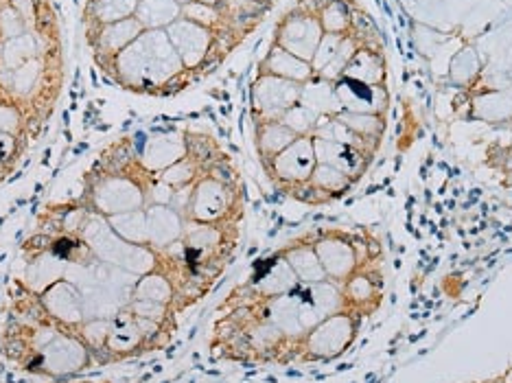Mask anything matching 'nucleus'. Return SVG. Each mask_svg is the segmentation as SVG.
<instances>
[{
    "label": "nucleus",
    "instance_id": "f257e3e1",
    "mask_svg": "<svg viewBox=\"0 0 512 383\" xmlns=\"http://www.w3.org/2000/svg\"><path fill=\"white\" fill-rule=\"evenodd\" d=\"M0 353L16 370L40 379H66L97 364L81 335L57 324L29 283L11 285L9 316L0 331Z\"/></svg>",
    "mask_w": 512,
    "mask_h": 383
},
{
    "label": "nucleus",
    "instance_id": "f03ea898",
    "mask_svg": "<svg viewBox=\"0 0 512 383\" xmlns=\"http://www.w3.org/2000/svg\"><path fill=\"white\" fill-rule=\"evenodd\" d=\"M156 176L149 173L134 136H121L103 147L81 178V189L71 200L101 217L143 211L156 187Z\"/></svg>",
    "mask_w": 512,
    "mask_h": 383
},
{
    "label": "nucleus",
    "instance_id": "7ed1b4c3",
    "mask_svg": "<svg viewBox=\"0 0 512 383\" xmlns=\"http://www.w3.org/2000/svg\"><path fill=\"white\" fill-rule=\"evenodd\" d=\"M116 84L141 95H171L186 71L165 29H145L112 62L101 66Z\"/></svg>",
    "mask_w": 512,
    "mask_h": 383
},
{
    "label": "nucleus",
    "instance_id": "20e7f679",
    "mask_svg": "<svg viewBox=\"0 0 512 383\" xmlns=\"http://www.w3.org/2000/svg\"><path fill=\"white\" fill-rule=\"evenodd\" d=\"M213 353L246 364H289L298 342L267 322L254 305L232 307L213 329Z\"/></svg>",
    "mask_w": 512,
    "mask_h": 383
},
{
    "label": "nucleus",
    "instance_id": "39448f33",
    "mask_svg": "<svg viewBox=\"0 0 512 383\" xmlns=\"http://www.w3.org/2000/svg\"><path fill=\"white\" fill-rule=\"evenodd\" d=\"M243 213H246L243 182L226 156L195 180L184 206V219L195 224H230L241 222Z\"/></svg>",
    "mask_w": 512,
    "mask_h": 383
},
{
    "label": "nucleus",
    "instance_id": "423d86ee",
    "mask_svg": "<svg viewBox=\"0 0 512 383\" xmlns=\"http://www.w3.org/2000/svg\"><path fill=\"white\" fill-rule=\"evenodd\" d=\"M173 333L176 327L138 316L136 311L123 305L108 318L106 344L101 348L97 364L127 362V359L160 351L169 344Z\"/></svg>",
    "mask_w": 512,
    "mask_h": 383
},
{
    "label": "nucleus",
    "instance_id": "0eeeda50",
    "mask_svg": "<svg viewBox=\"0 0 512 383\" xmlns=\"http://www.w3.org/2000/svg\"><path fill=\"white\" fill-rule=\"evenodd\" d=\"M359 320H362V316H357V313L346 309L324 318L316 327L302 335L296 348L294 362H329V359L344 355L357 338Z\"/></svg>",
    "mask_w": 512,
    "mask_h": 383
},
{
    "label": "nucleus",
    "instance_id": "6e6552de",
    "mask_svg": "<svg viewBox=\"0 0 512 383\" xmlns=\"http://www.w3.org/2000/svg\"><path fill=\"white\" fill-rule=\"evenodd\" d=\"M311 241L329 281L344 283L355 270L362 268L368 257L366 243L353 232L342 228H318L311 230Z\"/></svg>",
    "mask_w": 512,
    "mask_h": 383
},
{
    "label": "nucleus",
    "instance_id": "1a4fd4ad",
    "mask_svg": "<svg viewBox=\"0 0 512 383\" xmlns=\"http://www.w3.org/2000/svg\"><path fill=\"white\" fill-rule=\"evenodd\" d=\"M298 287H300L298 276L294 274L292 265L287 263L281 250H278L270 259H265L256 265L248 281L241 283L235 292L228 296L224 309L263 303V300L296 292Z\"/></svg>",
    "mask_w": 512,
    "mask_h": 383
},
{
    "label": "nucleus",
    "instance_id": "9d476101",
    "mask_svg": "<svg viewBox=\"0 0 512 383\" xmlns=\"http://www.w3.org/2000/svg\"><path fill=\"white\" fill-rule=\"evenodd\" d=\"M322 38L324 31L316 14V5L309 3V0H302V3H298L294 9H289L287 14L278 20L272 44L281 46V49L311 64Z\"/></svg>",
    "mask_w": 512,
    "mask_h": 383
},
{
    "label": "nucleus",
    "instance_id": "9b49d317",
    "mask_svg": "<svg viewBox=\"0 0 512 383\" xmlns=\"http://www.w3.org/2000/svg\"><path fill=\"white\" fill-rule=\"evenodd\" d=\"M316 165L318 158L316 147H313V136H298L281 154H276L267 162H261L267 180L283 195H289L300 184L309 182Z\"/></svg>",
    "mask_w": 512,
    "mask_h": 383
},
{
    "label": "nucleus",
    "instance_id": "f8f14e48",
    "mask_svg": "<svg viewBox=\"0 0 512 383\" xmlns=\"http://www.w3.org/2000/svg\"><path fill=\"white\" fill-rule=\"evenodd\" d=\"M300 92L302 84H296V81L259 73L250 90L252 123L281 121L283 114L300 101Z\"/></svg>",
    "mask_w": 512,
    "mask_h": 383
},
{
    "label": "nucleus",
    "instance_id": "ddd939ff",
    "mask_svg": "<svg viewBox=\"0 0 512 383\" xmlns=\"http://www.w3.org/2000/svg\"><path fill=\"white\" fill-rule=\"evenodd\" d=\"M36 292L40 294L44 309L49 311V316L57 324L79 333V329L84 327V322L88 320V309L84 292H81L75 281L62 276L55 278L49 285L36 289Z\"/></svg>",
    "mask_w": 512,
    "mask_h": 383
},
{
    "label": "nucleus",
    "instance_id": "4468645a",
    "mask_svg": "<svg viewBox=\"0 0 512 383\" xmlns=\"http://www.w3.org/2000/svg\"><path fill=\"white\" fill-rule=\"evenodd\" d=\"M167 36L173 44V49L180 55L184 68L189 73L204 71L208 62L217 55L215 51V31L206 29L197 22H191L186 18H178L173 25H169Z\"/></svg>",
    "mask_w": 512,
    "mask_h": 383
},
{
    "label": "nucleus",
    "instance_id": "2eb2a0df",
    "mask_svg": "<svg viewBox=\"0 0 512 383\" xmlns=\"http://www.w3.org/2000/svg\"><path fill=\"white\" fill-rule=\"evenodd\" d=\"M355 184L357 182L348 178L346 173L318 162L309 182L300 184V187L294 189L287 197H292V200L307 206H324L342 200V197H346L355 189Z\"/></svg>",
    "mask_w": 512,
    "mask_h": 383
},
{
    "label": "nucleus",
    "instance_id": "dca6fc26",
    "mask_svg": "<svg viewBox=\"0 0 512 383\" xmlns=\"http://www.w3.org/2000/svg\"><path fill=\"white\" fill-rule=\"evenodd\" d=\"M335 95L340 103V112L355 114H383L388 116L390 110V90L386 84H364L348 77L335 81Z\"/></svg>",
    "mask_w": 512,
    "mask_h": 383
},
{
    "label": "nucleus",
    "instance_id": "f3484780",
    "mask_svg": "<svg viewBox=\"0 0 512 383\" xmlns=\"http://www.w3.org/2000/svg\"><path fill=\"white\" fill-rule=\"evenodd\" d=\"M300 318L305 329H313L324 318L333 316L337 311H344L342 285L335 281H322L316 285H300Z\"/></svg>",
    "mask_w": 512,
    "mask_h": 383
},
{
    "label": "nucleus",
    "instance_id": "a211bd4d",
    "mask_svg": "<svg viewBox=\"0 0 512 383\" xmlns=\"http://www.w3.org/2000/svg\"><path fill=\"white\" fill-rule=\"evenodd\" d=\"M143 31L145 27L138 22L136 16L125 18L121 22H112V25L88 27V42L99 66H106L108 62H112L114 57L123 49H127Z\"/></svg>",
    "mask_w": 512,
    "mask_h": 383
},
{
    "label": "nucleus",
    "instance_id": "6ab92c4d",
    "mask_svg": "<svg viewBox=\"0 0 512 383\" xmlns=\"http://www.w3.org/2000/svg\"><path fill=\"white\" fill-rule=\"evenodd\" d=\"M359 46H362V42L351 36V33H346V36L324 33L318 51L311 60L313 75L327 81H337L344 75L348 62L353 60Z\"/></svg>",
    "mask_w": 512,
    "mask_h": 383
},
{
    "label": "nucleus",
    "instance_id": "aec40b11",
    "mask_svg": "<svg viewBox=\"0 0 512 383\" xmlns=\"http://www.w3.org/2000/svg\"><path fill=\"white\" fill-rule=\"evenodd\" d=\"M342 296L344 309L353 311L362 318L366 313L377 309L381 300V274L377 270H372L370 261H366L362 268L355 270L342 283Z\"/></svg>",
    "mask_w": 512,
    "mask_h": 383
},
{
    "label": "nucleus",
    "instance_id": "412c9836",
    "mask_svg": "<svg viewBox=\"0 0 512 383\" xmlns=\"http://www.w3.org/2000/svg\"><path fill=\"white\" fill-rule=\"evenodd\" d=\"M138 156H141L143 167L158 176L186 156L184 132H158L143 138L138 141Z\"/></svg>",
    "mask_w": 512,
    "mask_h": 383
},
{
    "label": "nucleus",
    "instance_id": "4be33fe9",
    "mask_svg": "<svg viewBox=\"0 0 512 383\" xmlns=\"http://www.w3.org/2000/svg\"><path fill=\"white\" fill-rule=\"evenodd\" d=\"M313 147H316L318 162L346 173V176L353 182L362 180L368 173L372 160H375V156L362 152V149L335 143V141H327V138L313 136Z\"/></svg>",
    "mask_w": 512,
    "mask_h": 383
},
{
    "label": "nucleus",
    "instance_id": "5701e85b",
    "mask_svg": "<svg viewBox=\"0 0 512 383\" xmlns=\"http://www.w3.org/2000/svg\"><path fill=\"white\" fill-rule=\"evenodd\" d=\"M147 219V243L154 250H167L173 243H178L184 235L186 219L180 211L160 202H149L145 206Z\"/></svg>",
    "mask_w": 512,
    "mask_h": 383
},
{
    "label": "nucleus",
    "instance_id": "b1692460",
    "mask_svg": "<svg viewBox=\"0 0 512 383\" xmlns=\"http://www.w3.org/2000/svg\"><path fill=\"white\" fill-rule=\"evenodd\" d=\"M254 309L261 313V316L274 324L276 329H281L287 338L300 342L302 335L307 333L305 324L300 318V294L289 292L283 296H276L270 300H263V303H254Z\"/></svg>",
    "mask_w": 512,
    "mask_h": 383
},
{
    "label": "nucleus",
    "instance_id": "393cba45",
    "mask_svg": "<svg viewBox=\"0 0 512 383\" xmlns=\"http://www.w3.org/2000/svg\"><path fill=\"white\" fill-rule=\"evenodd\" d=\"M467 108L469 121L488 125L512 123V88L473 92Z\"/></svg>",
    "mask_w": 512,
    "mask_h": 383
},
{
    "label": "nucleus",
    "instance_id": "a878e982",
    "mask_svg": "<svg viewBox=\"0 0 512 383\" xmlns=\"http://www.w3.org/2000/svg\"><path fill=\"white\" fill-rule=\"evenodd\" d=\"M281 254L287 259V263L292 265L300 285H316V283L327 281V274H324L316 248H313L311 232H305L302 237H296L294 241L285 243L281 248Z\"/></svg>",
    "mask_w": 512,
    "mask_h": 383
},
{
    "label": "nucleus",
    "instance_id": "bb28decb",
    "mask_svg": "<svg viewBox=\"0 0 512 383\" xmlns=\"http://www.w3.org/2000/svg\"><path fill=\"white\" fill-rule=\"evenodd\" d=\"M342 77L364 81V84L381 86L388 79V66L386 55H383L381 44H362L353 55V60L348 62L346 71Z\"/></svg>",
    "mask_w": 512,
    "mask_h": 383
},
{
    "label": "nucleus",
    "instance_id": "cd10ccee",
    "mask_svg": "<svg viewBox=\"0 0 512 383\" xmlns=\"http://www.w3.org/2000/svg\"><path fill=\"white\" fill-rule=\"evenodd\" d=\"M259 73L296 81V84H307L313 77V68L309 62L300 60V57L281 49V46L272 44L270 51L265 53L263 62L259 64Z\"/></svg>",
    "mask_w": 512,
    "mask_h": 383
},
{
    "label": "nucleus",
    "instance_id": "c85d7f7f",
    "mask_svg": "<svg viewBox=\"0 0 512 383\" xmlns=\"http://www.w3.org/2000/svg\"><path fill=\"white\" fill-rule=\"evenodd\" d=\"M130 298L147 300V303L167 305L178 313V289H176V285H173L169 274L158 270V268L154 272L136 278ZM178 316H180V313H178Z\"/></svg>",
    "mask_w": 512,
    "mask_h": 383
},
{
    "label": "nucleus",
    "instance_id": "c756f323",
    "mask_svg": "<svg viewBox=\"0 0 512 383\" xmlns=\"http://www.w3.org/2000/svg\"><path fill=\"white\" fill-rule=\"evenodd\" d=\"M296 134L281 121L254 123V149L259 162H267L296 141Z\"/></svg>",
    "mask_w": 512,
    "mask_h": 383
},
{
    "label": "nucleus",
    "instance_id": "7c9ffc66",
    "mask_svg": "<svg viewBox=\"0 0 512 383\" xmlns=\"http://www.w3.org/2000/svg\"><path fill=\"white\" fill-rule=\"evenodd\" d=\"M348 130H351L359 141H362L370 152L377 154V149L383 141V134L388 130V116L383 114H355V112H337Z\"/></svg>",
    "mask_w": 512,
    "mask_h": 383
},
{
    "label": "nucleus",
    "instance_id": "2f4dec72",
    "mask_svg": "<svg viewBox=\"0 0 512 383\" xmlns=\"http://www.w3.org/2000/svg\"><path fill=\"white\" fill-rule=\"evenodd\" d=\"M316 14L324 33L346 36L353 29L357 9L351 0H316Z\"/></svg>",
    "mask_w": 512,
    "mask_h": 383
},
{
    "label": "nucleus",
    "instance_id": "473e14b6",
    "mask_svg": "<svg viewBox=\"0 0 512 383\" xmlns=\"http://www.w3.org/2000/svg\"><path fill=\"white\" fill-rule=\"evenodd\" d=\"M300 106L309 108L318 116H333L340 112V103L335 95V81H327L313 75L307 84H302L300 92Z\"/></svg>",
    "mask_w": 512,
    "mask_h": 383
},
{
    "label": "nucleus",
    "instance_id": "72a5a7b5",
    "mask_svg": "<svg viewBox=\"0 0 512 383\" xmlns=\"http://www.w3.org/2000/svg\"><path fill=\"white\" fill-rule=\"evenodd\" d=\"M134 16L145 29H167L182 16V5L176 0H138Z\"/></svg>",
    "mask_w": 512,
    "mask_h": 383
},
{
    "label": "nucleus",
    "instance_id": "f704fd0d",
    "mask_svg": "<svg viewBox=\"0 0 512 383\" xmlns=\"http://www.w3.org/2000/svg\"><path fill=\"white\" fill-rule=\"evenodd\" d=\"M138 0H88V27H103L136 14Z\"/></svg>",
    "mask_w": 512,
    "mask_h": 383
},
{
    "label": "nucleus",
    "instance_id": "c9c22d12",
    "mask_svg": "<svg viewBox=\"0 0 512 383\" xmlns=\"http://www.w3.org/2000/svg\"><path fill=\"white\" fill-rule=\"evenodd\" d=\"M482 68H484V62L480 53H477L473 46H464V49H460L451 57L449 77L453 84L460 88H473L482 75Z\"/></svg>",
    "mask_w": 512,
    "mask_h": 383
},
{
    "label": "nucleus",
    "instance_id": "e433bc0d",
    "mask_svg": "<svg viewBox=\"0 0 512 383\" xmlns=\"http://www.w3.org/2000/svg\"><path fill=\"white\" fill-rule=\"evenodd\" d=\"M184 141H186V156L193 158L200 167H204V171L211 169L221 158H226L224 149L219 147V143L211 134L184 130Z\"/></svg>",
    "mask_w": 512,
    "mask_h": 383
},
{
    "label": "nucleus",
    "instance_id": "4c0bfd02",
    "mask_svg": "<svg viewBox=\"0 0 512 383\" xmlns=\"http://www.w3.org/2000/svg\"><path fill=\"white\" fill-rule=\"evenodd\" d=\"M204 167L197 165V162L189 156H184L182 160H178L176 165H171L169 169H165L162 173H158V182L167 184L169 189L173 191H182V189H189L195 184V180L204 176Z\"/></svg>",
    "mask_w": 512,
    "mask_h": 383
},
{
    "label": "nucleus",
    "instance_id": "58836bf2",
    "mask_svg": "<svg viewBox=\"0 0 512 383\" xmlns=\"http://www.w3.org/2000/svg\"><path fill=\"white\" fill-rule=\"evenodd\" d=\"M112 230L119 235L121 239L138 243V246H149L147 243V219H145V208L143 211H134V213H125V215H114L106 217Z\"/></svg>",
    "mask_w": 512,
    "mask_h": 383
},
{
    "label": "nucleus",
    "instance_id": "ea45409f",
    "mask_svg": "<svg viewBox=\"0 0 512 383\" xmlns=\"http://www.w3.org/2000/svg\"><path fill=\"white\" fill-rule=\"evenodd\" d=\"M320 119H322V116H318L316 112H311L309 108L296 103L292 110H287L283 114L281 123H285L296 136H313V132H316Z\"/></svg>",
    "mask_w": 512,
    "mask_h": 383
},
{
    "label": "nucleus",
    "instance_id": "a19ab883",
    "mask_svg": "<svg viewBox=\"0 0 512 383\" xmlns=\"http://www.w3.org/2000/svg\"><path fill=\"white\" fill-rule=\"evenodd\" d=\"M182 18L197 22V25H202L215 33L221 27L219 9L211 7V5H204V3H197V0H193V3H189V5H182Z\"/></svg>",
    "mask_w": 512,
    "mask_h": 383
},
{
    "label": "nucleus",
    "instance_id": "79ce46f5",
    "mask_svg": "<svg viewBox=\"0 0 512 383\" xmlns=\"http://www.w3.org/2000/svg\"><path fill=\"white\" fill-rule=\"evenodd\" d=\"M29 149L27 141H20V138L0 132V162L7 165L11 171H16L18 162L25 158Z\"/></svg>",
    "mask_w": 512,
    "mask_h": 383
},
{
    "label": "nucleus",
    "instance_id": "37998d69",
    "mask_svg": "<svg viewBox=\"0 0 512 383\" xmlns=\"http://www.w3.org/2000/svg\"><path fill=\"white\" fill-rule=\"evenodd\" d=\"M5 3L16 11V14L27 22V27L33 31L42 16V9L49 5L46 0H5Z\"/></svg>",
    "mask_w": 512,
    "mask_h": 383
},
{
    "label": "nucleus",
    "instance_id": "c03bdc74",
    "mask_svg": "<svg viewBox=\"0 0 512 383\" xmlns=\"http://www.w3.org/2000/svg\"><path fill=\"white\" fill-rule=\"evenodd\" d=\"M44 383H108V381H95V379H81V377H66V379H49Z\"/></svg>",
    "mask_w": 512,
    "mask_h": 383
},
{
    "label": "nucleus",
    "instance_id": "a18cd8bd",
    "mask_svg": "<svg viewBox=\"0 0 512 383\" xmlns=\"http://www.w3.org/2000/svg\"><path fill=\"white\" fill-rule=\"evenodd\" d=\"M11 173H14V171H11L7 165H3V162H0V184H3L9 178Z\"/></svg>",
    "mask_w": 512,
    "mask_h": 383
},
{
    "label": "nucleus",
    "instance_id": "49530a36",
    "mask_svg": "<svg viewBox=\"0 0 512 383\" xmlns=\"http://www.w3.org/2000/svg\"><path fill=\"white\" fill-rule=\"evenodd\" d=\"M197 3H204V5H211V7H217L221 0H197Z\"/></svg>",
    "mask_w": 512,
    "mask_h": 383
},
{
    "label": "nucleus",
    "instance_id": "de8ad7c7",
    "mask_svg": "<svg viewBox=\"0 0 512 383\" xmlns=\"http://www.w3.org/2000/svg\"><path fill=\"white\" fill-rule=\"evenodd\" d=\"M254 3H261V5H267V7H270V5L274 3V0H254Z\"/></svg>",
    "mask_w": 512,
    "mask_h": 383
},
{
    "label": "nucleus",
    "instance_id": "09e8293b",
    "mask_svg": "<svg viewBox=\"0 0 512 383\" xmlns=\"http://www.w3.org/2000/svg\"><path fill=\"white\" fill-rule=\"evenodd\" d=\"M178 5H189V3H193V0H176Z\"/></svg>",
    "mask_w": 512,
    "mask_h": 383
},
{
    "label": "nucleus",
    "instance_id": "8fccbe9b",
    "mask_svg": "<svg viewBox=\"0 0 512 383\" xmlns=\"http://www.w3.org/2000/svg\"><path fill=\"white\" fill-rule=\"evenodd\" d=\"M510 141H512V138H510Z\"/></svg>",
    "mask_w": 512,
    "mask_h": 383
}]
</instances>
